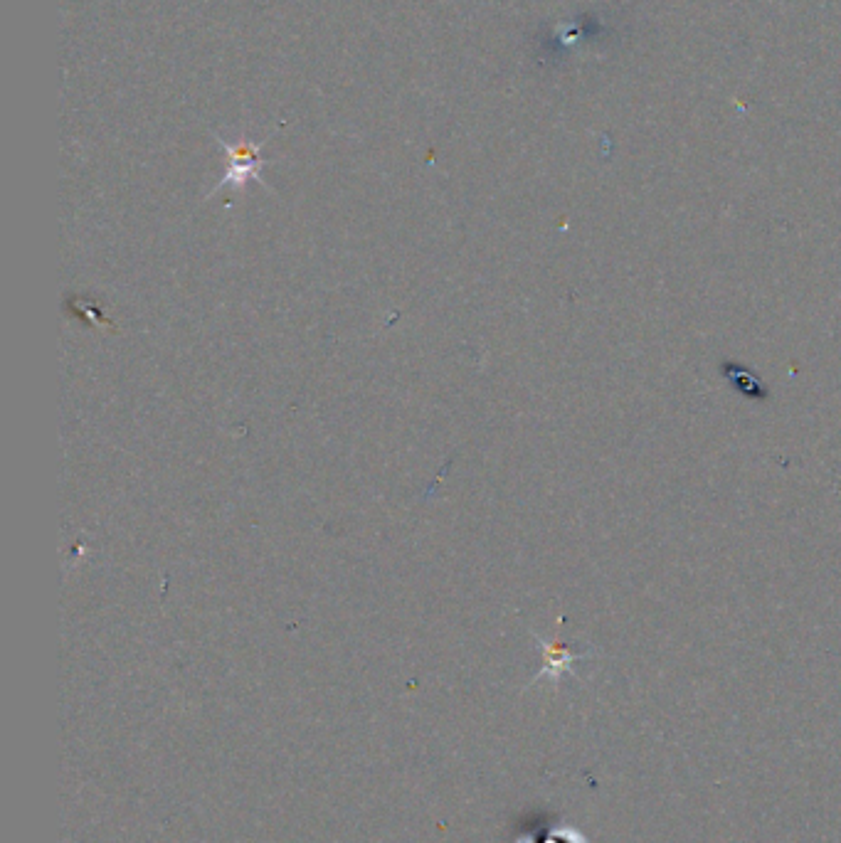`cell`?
Here are the masks:
<instances>
[{
	"label": "cell",
	"instance_id": "cell-2",
	"mask_svg": "<svg viewBox=\"0 0 841 843\" xmlns=\"http://www.w3.org/2000/svg\"><path fill=\"white\" fill-rule=\"evenodd\" d=\"M536 641L543 649V668L533 681H541L543 676H550L553 681H558L563 673L573 671L575 661L585 659V654H573V651H570L565 644H560V641H546V639H541V636H536Z\"/></svg>",
	"mask_w": 841,
	"mask_h": 843
},
{
	"label": "cell",
	"instance_id": "cell-1",
	"mask_svg": "<svg viewBox=\"0 0 841 843\" xmlns=\"http://www.w3.org/2000/svg\"><path fill=\"white\" fill-rule=\"evenodd\" d=\"M218 139V136H215ZM218 143L222 148H225L227 158H230V166H227V173L222 176V180L218 185H215L213 190H210L208 198H213L215 193L222 188H235V190H245L247 183L250 180H257V183H262V168H264V158L259 156V151H262V143H252V141H240V143H227L218 139Z\"/></svg>",
	"mask_w": 841,
	"mask_h": 843
}]
</instances>
